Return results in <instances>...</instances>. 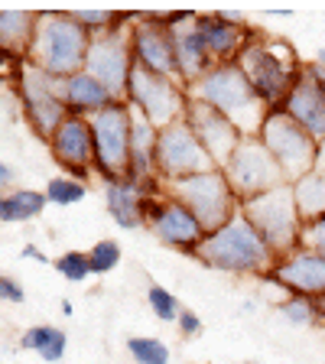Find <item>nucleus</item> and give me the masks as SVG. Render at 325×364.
<instances>
[{"instance_id":"nucleus-1","label":"nucleus","mask_w":325,"mask_h":364,"mask_svg":"<svg viewBox=\"0 0 325 364\" xmlns=\"http://www.w3.org/2000/svg\"><path fill=\"white\" fill-rule=\"evenodd\" d=\"M238 65L247 75L250 88L257 91V98L270 111H280L287 105L289 91L296 88V82L303 78L306 62H299L289 39L254 30V36L244 46V53L238 55Z\"/></svg>"},{"instance_id":"nucleus-36","label":"nucleus","mask_w":325,"mask_h":364,"mask_svg":"<svg viewBox=\"0 0 325 364\" xmlns=\"http://www.w3.org/2000/svg\"><path fill=\"white\" fill-rule=\"evenodd\" d=\"M176 328H179L182 338H196V335H202V318H198L192 309H182V316H179V322H176Z\"/></svg>"},{"instance_id":"nucleus-39","label":"nucleus","mask_w":325,"mask_h":364,"mask_svg":"<svg viewBox=\"0 0 325 364\" xmlns=\"http://www.w3.org/2000/svg\"><path fill=\"white\" fill-rule=\"evenodd\" d=\"M14 182H16V173L10 169V163H0V186L10 192V186H14Z\"/></svg>"},{"instance_id":"nucleus-15","label":"nucleus","mask_w":325,"mask_h":364,"mask_svg":"<svg viewBox=\"0 0 325 364\" xmlns=\"http://www.w3.org/2000/svg\"><path fill=\"white\" fill-rule=\"evenodd\" d=\"M130 23L111 33H101V36H91L88 62H85V72H91L101 85H107L117 101H127V85H130V72H134Z\"/></svg>"},{"instance_id":"nucleus-5","label":"nucleus","mask_w":325,"mask_h":364,"mask_svg":"<svg viewBox=\"0 0 325 364\" xmlns=\"http://www.w3.org/2000/svg\"><path fill=\"white\" fill-rule=\"evenodd\" d=\"M241 215L254 225L260 237L267 241V247L277 254V260L299 250V237H303V215L296 208L293 186H277V189L264 192L257 198L241 202Z\"/></svg>"},{"instance_id":"nucleus-2","label":"nucleus","mask_w":325,"mask_h":364,"mask_svg":"<svg viewBox=\"0 0 325 364\" xmlns=\"http://www.w3.org/2000/svg\"><path fill=\"white\" fill-rule=\"evenodd\" d=\"M189 257H196L198 264L212 267V270L247 273V277H267L277 264V254L267 247V241L254 231V225L241 212L228 225H221L218 231L205 235V241L192 250Z\"/></svg>"},{"instance_id":"nucleus-29","label":"nucleus","mask_w":325,"mask_h":364,"mask_svg":"<svg viewBox=\"0 0 325 364\" xmlns=\"http://www.w3.org/2000/svg\"><path fill=\"white\" fill-rule=\"evenodd\" d=\"M280 316L287 318L289 326H316V322H322L325 312H322V299H312V296H289V299H283L280 306Z\"/></svg>"},{"instance_id":"nucleus-13","label":"nucleus","mask_w":325,"mask_h":364,"mask_svg":"<svg viewBox=\"0 0 325 364\" xmlns=\"http://www.w3.org/2000/svg\"><path fill=\"white\" fill-rule=\"evenodd\" d=\"M169 23H173V14H134L130 49H134V65L179 82V62H176L173 26Z\"/></svg>"},{"instance_id":"nucleus-10","label":"nucleus","mask_w":325,"mask_h":364,"mask_svg":"<svg viewBox=\"0 0 325 364\" xmlns=\"http://www.w3.org/2000/svg\"><path fill=\"white\" fill-rule=\"evenodd\" d=\"M221 173H225L228 186L235 189L238 202H247V198H257L277 186H287L280 163L273 159V153L264 146L260 136H244L238 150L231 153V159L221 166Z\"/></svg>"},{"instance_id":"nucleus-19","label":"nucleus","mask_w":325,"mask_h":364,"mask_svg":"<svg viewBox=\"0 0 325 364\" xmlns=\"http://www.w3.org/2000/svg\"><path fill=\"white\" fill-rule=\"evenodd\" d=\"M283 111H287L299 127L309 130L319 144H325V72L316 62H306L303 78L289 91Z\"/></svg>"},{"instance_id":"nucleus-22","label":"nucleus","mask_w":325,"mask_h":364,"mask_svg":"<svg viewBox=\"0 0 325 364\" xmlns=\"http://www.w3.org/2000/svg\"><path fill=\"white\" fill-rule=\"evenodd\" d=\"M163 179L153 182H134V179H114L105 182V205L107 215L114 218V225L124 231H137L146 228V196L153 186H159Z\"/></svg>"},{"instance_id":"nucleus-23","label":"nucleus","mask_w":325,"mask_h":364,"mask_svg":"<svg viewBox=\"0 0 325 364\" xmlns=\"http://www.w3.org/2000/svg\"><path fill=\"white\" fill-rule=\"evenodd\" d=\"M156 140L159 127L144 111L134 107V134H130V176L134 182H153L156 176Z\"/></svg>"},{"instance_id":"nucleus-28","label":"nucleus","mask_w":325,"mask_h":364,"mask_svg":"<svg viewBox=\"0 0 325 364\" xmlns=\"http://www.w3.org/2000/svg\"><path fill=\"white\" fill-rule=\"evenodd\" d=\"M296 196V208L303 215V221H316L325 215V169H312L299 182H289Z\"/></svg>"},{"instance_id":"nucleus-30","label":"nucleus","mask_w":325,"mask_h":364,"mask_svg":"<svg viewBox=\"0 0 325 364\" xmlns=\"http://www.w3.org/2000/svg\"><path fill=\"white\" fill-rule=\"evenodd\" d=\"M46 198H49V205H59V208H65V205H78L85 202V196H88V186H85L82 179H72V176H55V179L46 182Z\"/></svg>"},{"instance_id":"nucleus-31","label":"nucleus","mask_w":325,"mask_h":364,"mask_svg":"<svg viewBox=\"0 0 325 364\" xmlns=\"http://www.w3.org/2000/svg\"><path fill=\"white\" fill-rule=\"evenodd\" d=\"M127 355L137 364H169V345L163 338L134 335V338H127Z\"/></svg>"},{"instance_id":"nucleus-42","label":"nucleus","mask_w":325,"mask_h":364,"mask_svg":"<svg viewBox=\"0 0 325 364\" xmlns=\"http://www.w3.org/2000/svg\"><path fill=\"white\" fill-rule=\"evenodd\" d=\"M250 364H257V361H250Z\"/></svg>"},{"instance_id":"nucleus-35","label":"nucleus","mask_w":325,"mask_h":364,"mask_svg":"<svg viewBox=\"0 0 325 364\" xmlns=\"http://www.w3.org/2000/svg\"><path fill=\"white\" fill-rule=\"evenodd\" d=\"M299 247H309V250H316V254H325V215H322V218L306 221V225H303Z\"/></svg>"},{"instance_id":"nucleus-20","label":"nucleus","mask_w":325,"mask_h":364,"mask_svg":"<svg viewBox=\"0 0 325 364\" xmlns=\"http://www.w3.org/2000/svg\"><path fill=\"white\" fill-rule=\"evenodd\" d=\"M267 280L280 283L287 293L322 299L325 296V254H316L309 247L293 250V254H287V257H280L273 264V270L267 273Z\"/></svg>"},{"instance_id":"nucleus-25","label":"nucleus","mask_w":325,"mask_h":364,"mask_svg":"<svg viewBox=\"0 0 325 364\" xmlns=\"http://www.w3.org/2000/svg\"><path fill=\"white\" fill-rule=\"evenodd\" d=\"M36 23H39V10H14V7L0 10V46H4V55L26 59L33 36H36Z\"/></svg>"},{"instance_id":"nucleus-27","label":"nucleus","mask_w":325,"mask_h":364,"mask_svg":"<svg viewBox=\"0 0 325 364\" xmlns=\"http://www.w3.org/2000/svg\"><path fill=\"white\" fill-rule=\"evenodd\" d=\"M20 348L23 351H36V355L49 364H59L62 358H65L68 338H65V332L55 328V326H33L20 335Z\"/></svg>"},{"instance_id":"nucleus-14","label":"nucleus","mask_w":325,"mask_h":364,"mask_svg":"<svg viewBox=\"0 0 325 364\" xmlns=\"http://www.w3.org/2000/svg\"><path fill=\"white\" fill-rule=\"evenodd\" d=\"M218 169L212 163V156L205 153V146L198 144V136L192 134V127L186 121H176L169 127L159 130L156 140V176L163 182H176L186 176H198Z\"/></svg>"},{"instance_id":"nucleus-6","label":"nucleus","mask_w":325,"mask_h":364,"mask_svg":"<svg viewBox=\"0 0 325 364\" xmlns=\"http://www.w3.org/2000/svg\"><path fill=\"white\" fill-rule=\"evenodd\" d=\"M16 105H20L23 117L30 121V127L36 130L39 140H53V134L62 127V121L68 117L65 107V78H55L43 68H36L30 59L23 62L20 75L14 78Z\"/></svg>"},{"instance_id":"nucleus-34","label":"nucleus","mask_w":325,"mask_h":364,"mask_svg":"<svg viewBox=\"0 0 325 364\" xmlns=\"http://www.w3.org/2000/svg\"><path fill=\"white\" fill-rule=\"evenodd\" d=\"M88 260H91V273L105 277V273H111L114 267L121 264V244L114 241V237H101V241L91 244Z\"/></svg>"},{"instance_id":"nucleus-11","label":"nucleus","mask_w":325,"mask_h":364,"mask_svg":"<svg viewBox=\"0 0 325 364\" xmlns=\"http://www.w3.org/2000/svg\"><path fill=\"white\" fill-rule=\"evenodd\" d=\"M146 228H150V235L156 237L159 244H166V247H173V250H182V254H192V250L205 241V235H208V231L198 225L196 215L169 196L163 182L153 186L150 196H146Z\"/></svg>"},{"instance_id":"nucleus-7","label":"nucleus","mask_w":325,"mask_h":364,"mask_svg":"<svg viewBox=\"0 0 325 364\" xmlns=\"http://www.w3.org/2000/svg\"><path fill=\"white\" fill-rule=\"evenodd\" d=\"M163 186H166V192L176 202H182L196 215L198 225H202L208 235L218 231L221 225H228V221L241 212V202H238L235 189L228 186L221 169H208V173L186 176V179L163 182Z\"/></svg>"},{"instance_id":"nucleus-12","label":"nucleus","mask_w":325,"mask_h":364,"mask_svg":"<svg viewBox=\"0 0 325 364\" xmlns=\"http://www.w3.org/2000/svg\"><path fill=\"white\" fill-rule=\"evenodd\" d=\"M127 101L137 111H144L163 130L186 117V111H189V88L182 82H176V78L153 75L146 68L134 65L130 85H127Z\"/></svg>"},{"instance_id":"nucleus-32","label":"nucleus","mask_w":325,"mask_h":364,"mask_svg":"<svg viewBox=\"0 0 325 364\" xmlns=\"http://www.w3.org/2000/svg\"><path fill=\"white\" fill-rule=\"evenodd\" d=\"M53 267H55V273L65 277L68 283H85L88 277H95V273H91L88 250H65L62 257L53 260Z\"/></svg>"},{"instance_id":"nucleus-41","label":"nucleus","mask_w":325,"mask_h":364,"mask_svg":"<svg viewBox=\"0 0 325 364\" xmlns=\"http://www.w3.org/2000/svg\"><path fill=\"white\" fill-rule=\"evenodd\" d=\"M322 312H325V296H322Z\"/></svg>"},{"instance_id":"nucleus-9","label":"nucleus","mask_w":325,"mask_h":364,"mask_svg":"<svg viewBox=\"0 0 325 364\" xmlns=\"http://www.w3.org/2000/svg\"><path fill=\"white\" fill-rule=\"evenodd\" d=\"M257 136L264 140L267 150L273 153V159L280 163L287 182H299L303 176H309L312 169H319L322 144H319L306 127H299L283 107L267 114V121Z\"/></svg>"},{"instance_id":"nucleus-24","label":"nucleus","mask_w":325,"mask_h":364,"mask_svg":"<svg viewBox=\"0 0 325 364\" xmlns=\"http://www.w3.org/2000/svg\"><path fill=\"white\" fill-rule=\"evenodd\" d=\"M114 95L107 85H101L91 72H78V75L65 78V107L75 117H95L98 111L114 105Z\"/></svg>"},{"instance_id":"nucleus-4","label":"nucleus","mask_w":325,"mask_h":364,"mask_svg":"<svg viewBox=\"0 0 325 364\" xmlns=\"http://www.w3.org/2000/svg\"><path fill=\"white\" fill-rule=\"evenodd\" d=\"M91 49V33L72 16V10H39L36 36L26 59L55 78H72L85 72Z\"/></svg>"},{"instance_id":"nucleus-33","label":"nucleus","mask_w":325,"mask_h":364,"mask_svg":"<svg viewBox=\"0 0 325 364\" xmlns=\"http://www.w3.org/2000/svg\"><path fill=\"white\" fill-rule=\"evenodd\" d=\"M146 303H150L153 316H156L159 322H179L182 306H179V299H176V296L169 293L166 287H159V283H150V287H146Z\"/></svg>"},{"instance_id":"nucleus-8","label":"nucleus","mask_w":325,"mask_h":364,"mask_svg":"<svg viewBox=\"0 0 325 364\" xmlns=\"http://www.w3.org/2000/svg\"><path fill=\"white\" fill-rule=\"evenodd\" d=\"M91 121L95 136V173L105 182L127 179L130 176V134H134V105L114 101L111 107L98 111Z\"/></svg>"},{"instance_id":"nucleus-38","label":"nucleus","mask_w":325,"mask_h":364,"mask_svg":"<svg viewBox=\"0 0 325 364\" xmlns=\"http://www.w3.org/2000/svg\"><path fill=\"white\" fill-rule=\"evenodd\" d=\"M20 257H30V260H39V264H53V260L46 257V254H43V250H39V247H36V244H26V247H23V250H20Z\"/></svg>"},{"instance_id":"nucleus-17","label":"nucleus","mask_w":325,"mask_h":364,"mask_svg":"<svg viewBox=\"0 0 325 364\" xmlns=\"http://www.w3.org/2000/svg\"><path fill=\"white\" fill-rule=\"evenodd\" d=\"M49 150L53 159L65 169V176L72 179H82L95 173V136H91V121L88 117H75L68 114L62 127L53 134L49 140Z\"/></svg>"},{"instance_id":"nucleus-40","label":"nucleus","mask_w":325,"mask_h":364,"mask_svg":"<svg viewBox=\"0 0 325 364\" xmlns=\"http://www.w3.org/2000/svg\"><path fill=\"white\" fill-rule=\"evenodd\" d=\"M316 65L325 72V49H319V53H316Z\"/></svg>"},{"instance_id":"nucleus-26","label":"nucleus","mask_w":325,"mask_h":364,"mask_svg":"<svg viewBox=\"0 0 325 364\" xmlns=\"http://www.w3.org/2000/svg\"><path fill=\"white\" fill-rule=\"evenodd\" d=\"M46 205H49V198H46V192H39V189L4 192V198H0V221H4V225H23V221H33L36 215H43Z\"/></svg>"},{"instance_id":"nucleus-3","label":"nucleus","mask_w":325,"mask_h":364,"mask_svg":"<svg viewBox=\"0 0 325 364\" xmlns=\"http://www.w3.org/2000/svg\"><path fill=\"white\" fill-rule=\"evenodd\" d=\"M189 98L221 111L244 136H257L267 121V114H270V107L257 98V91L250 88L247 75L241 72L238 62L212 65L196 85H189Z\"/></svg>"},{"instance_id":"nucleus-16","label":"nucleus","mask_w":325,"mask_h":364,"mask_svg":"<svg viewBox=\"0 0 325 364\" xmlns=\"http://www.w3.org/2000/svg\"><path fill=\"white\" fill-rule=\"evenodd\" d=\"M198 30H202L205 49L212 65H231L244 53L254 30L247 26V16L238 10H215V14H198Z\"/></svg>"},{"instance_id":"nucleus-21","label":"nucleus","mask_w":325,"mask_h":364,"mask_svg":"<svg viewBox=\"0 0 325 364\" xmlns=\"http://www.w3.org/2000/svg\"><path fill=\"white\" fill-rule=\"evenodd\" d=\"M173 46H176V62H179V82L189 88L198 78L212 68V59H208V49H205L202 30H198V14H189V10H179L173 14Z\"/></svg>"},{"instance_id":"nucleus-18","label":"nucleus","mask_w":325,"mask_h":364,"mask_svg":"<svg viewBox=\"0 0 325 364\" xmlns=\"http://www.w3.org/2000/svg\"><path fill=\"white\" fill-rule=\"evenodd\" d=\"M182 121L192 127V134L198 136V144L205 146V153L212 156V163L218 169L231 159V153H235L238 144L244 140V134L228 121L225 114L208 107V105H202V101H196V98H189V111H186Z\"/></svg>"},{"instance_id":"nucleus-37","label":"nucleus","mask_w":325,"mask_h":364,"mask_svg":"<svg viewBox=\"0 0 325 364\" xmlns=\"http://www.w3.org/2000/svg\"><path fill=\"white\" fill-rule=\"evenodd\" d=\"M0 299H4V303L20 306L23 299H26V293H23V287L14 280V277H0Z\"/></svg>"}]
</instances>
